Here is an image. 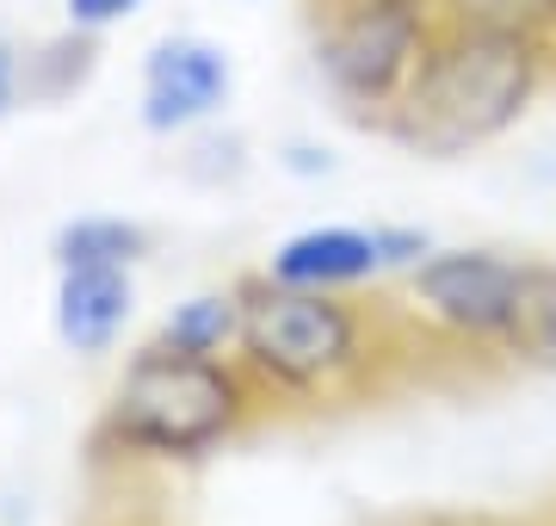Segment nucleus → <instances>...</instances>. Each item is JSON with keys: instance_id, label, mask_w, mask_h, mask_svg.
Returning a JSON list of instances; mask_svg holds the SVG:
<instances>
[{"instance_id": "1", "label": "nucleus", "mask_w": 556, "mask_h": 526, "mask_svg": "<svg viewBox=\"0 0 556 526\" xmlns=\"http://www.w3.org/2000/svg\"><path fill=\"white\" fill-rule=\"evenodd\" d=\"M236 360L273 415H321L365 403L415 365L420 335L402 323L396 298L371 291H303L266 273H241Z\"/></svg>"}, {"instance_id": "2", "label": "nucleus", "mask_w": 556, "mask_h": 526, "mask_svg": "<svg viewBox=\"0 0 556 526\" xmlns=\"http://www.w3.org/2000/svg\"><path fill=\"white\" fill-rule=\"evenodd\" d=\"M260 422H273V409L236 353L204 360L142 341L124 353L100 422L87 434V452L105 471H192L241 434H254Z\"/></svg>"}, {"instance_id": "3", "label": "nucleus", "mask_w": 556, "mask_h": 526, "mask_svg": "<svg viewBox=\"0 0 556 526\" xmlns=\"http://www.w3.org/2000/svg\"><path fill=\"white\" fill-rule=\"evenodd\" d=\"M556 75V43L519 38V32H489V25H439L420 75L383 118L378 137H390L408 155L427 162H457L477 155L538 105V93Z\"/></svg>"}, {"instance_id": "4", "label": "nucleus", "mask_w": 556, "mask_h": 526, "mask_svg": "<svg viewBox=\"0 0 556 526\" xmlns=\"http://www.w3.org/2000/svg\"><path fill=\"white\" fill-rule=\"evenodd\" d=\"M439 0H309V62L328 100L365 130H383L433 50Z\"/></svg>"}, {"instance_id": "5", "label": "nucleus", "mask_w": 556, "mask_h": 526, "mask_svg": "<svg viewBox=\"0 0 556 526\" xmlns=\"http://www.w3.org/2000/svg\"><path fill=\"white\" fill-rule=\"evenodd\" d=\"M526 266L507 248H439L420 266L402 273L396 310L402 323L420 335V347H445V353H482L501 360V347L519 323V298H526Z\"/></svg>"}, {"instance_id": "6", "label": "nucleus", "mask_w": 556, "mask_h": 526, "mask_svg": "<svg viewBox=\"0 0 556 526\" xmlns=\"http://www.w3.org/2000/svg\"><path fill=\"white\" fill-rule=\"evenodd\" d=\"M236 105V57L204 32H167L142 50L137 68V124L161 142H186L192 130L223 124Z\"/></svg>"}, {"instance_id": "7", "label": "nucleus", "mask_w": 556, "mask_h": 526, "mask_svg": "<svg viewBox=\"0 0 556 526\" xmlns=\"http://www.w3.org/2000/svg\"><path fill=\"white\" fill-rule=\"evenodd\" d=\"M260 273L303 291H378L390 273L383 223H303L266 248Z\"/></svg>"}, {"instance_id": "8", "label": "nucleus", "mask_w": 556, "mask_h": 526, "mask_svg": "<svg viewBox=\"0 0 556 526\" xmlns=\"http://www.w3.org/2000/svg\"><path fill=\"white\" fill-rule=\"evenodd\" d=\"M137 323V273L130 266H56L50 328L80 360H105Z\"/></svg>"}, {"instance_id": "9", "label": "nucleus", "mask_w": 556, "mask_h": 526, "mask_svg": "<svg viewBox=\"0 0 556 526\" xmlns=\"http://www.w3.org/2000/svg\"><path fill=\"white\" fill-rule=\"evenodd\" d=\"M149 341L174 347V353H204V360L236 353V341H241V285H204V291H192V298H179V304L155 323Z\"/></svg>"}, {"instance_id": "10", "label": "nucleus", "mask_w": 556, "mask_h": 526, "mask_svg": "<svg viewBox=\"0 0 556 526\" xmlns=\"http://www.w3.org/2000/svg\"><path fill=\"white\" fill-rule=\"evenodd\" d=\"M155 254V229L137 217H112V211H87V217H68L50 236V261L56 266H130Z\"/></svg>"}, {"instance_id": "11", "label": "nucleus", "mask_w": 556, "mask_h": 526, "mask_svg": "<svg viewBox=\"0 0 556 526\" xmlns=\"http://www.w3.org/2000/svg\"><path fill=\"white\" fill-rule=\"evenodd\" d=\"M507 365L526 372H556V261L526 266V298H519V323L501 347Z\"/></svg>"}, {"instance_id": "12", "label": "nucleus", "mask_w": 556, "mask_h": 526, "mask_svg": "<svg viewBox=\"0 0 556 526\" xmlns=\"http://www.w3.org/2000/svg\"><path fill=\"white\" fill-rule=\"evenodd\" d=\"M93 68H100V38L62 25V38L38 43L25 57V100H43V105L68 100V93H80V87L93 82Z\"/></svg>"}, {"instance_id": "13", "label": "nucleus", "mask_w": 556, "mask_h": 526, "mask_svg": "<svg viewBox=\"0 0 556 526\" xmlns=\"http://www.w3.org/2000/svg\"><path fill=\"white\" fill-rule=\"evenodd\" d=\"M439 13L452 25H489V32L556 43V0H439Z\"/></svg>"}, {"instance_id": "14", "label": "nucleus", "mask_w": 556, "mask_h": 526, "mask_svg": "<svg viewBox=\"0 0 556 526\" xmlns=\"http://www.w3.org/2000/svg\"><path fill=\"white\" fill-rule=\"evenodd\" d=\"M192 149L179 155V167H186V180H199V186H229L248 174V142L236 137V130H192Z\"/></svg>"}, {"instance_id": "15", "label": "nucleus", "mask_w": 556, "mask_h": 526, "mask_svg": "<svg viewBox=\"0 0 556 526\" xmlns=\"http://www.w3.org/2000/svg\"><path fill=\"white\" fill-rule=\"evenodd\" d=\"M142 7H149V0H62V25L105 38V32H118L124 20H137Z\"/></svg>"}, {"instance_id": "16", "label": "nucleus", "mask_w": 556, "mask_h": 526, "mask_svg": "<svg viewBox=\"0 0 556 526\" xmlns=\"http://www.w3.org/2000/svg\"><path fill=\"white\" fill-rule=\"evenodd\" d=\"M25 100V57L13 38H0V118Z\"/></svg>"}, {"instance_id": "17", "label": "nucleus", "mask_w": 556, "mask_h": 526, "mask_svg": "<svg viewBox=\"0 0 556 526\" xmlns=\"http://www.w3.org/2000/svg\"><path fill=\"white\" fill-rule=\"evenodd\" d=\"M278 167H285V174H303V180H316V174H334V155L316 149V142H291V149L278 155Z\"/></svg>"}, {"instance_id": "18", "label": "nucleus", "mask_w": 556, "mask_h": 526, "mask_svg": "<svg viewBox=\"0 0 556 526\" xmlns=\"http://www.w3.org/2000/svg\"><path fill=\"white\" fill-rule=\"evenodd\" d=\"M396 526H464V521H396Z\"/></svg>"}]
</instances>
